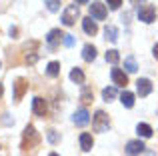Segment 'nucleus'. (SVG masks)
Wrapping results in <instances>:
<instances>
[{
  "label": "nucleus",
  "instance_id": "f257e3e1",
  "mask_svg": "<svg viewBox=\"0 0 158 156\" xmlns=\"http://www.w3.org/2000/svg\"><path fill=\"white\" fill-rule=\"evenodd\" d=\"M38 142H40V134L36 132L34 126L28 124L26 128H24V132H22V148L24 150H32Z\"/></svg>",
  "mask_w": 158,
  "mask_h": 156
},
{
  "label": "nucleus",
  "instance_id": "f03ea898",
  "mask_svg": "<svg viewBox=\"0 0 158 156\" xmlns=\"http://www.w3.org/2000/svg\"><path fill=\"white\" fill-rule=\"evenodd\" d=\"M108 126H110V118H108V114L104 112V110H98V112L94 114V118H92L94 132H106Z\"/></svg>",
  "mask_w": 158,
  "mask_h": 156
},
{
  "label": "nucleus",
  "instance_id": "7ed1b4c3",
  "mask_svg": "<svg viewBox=\"0 0 158 156\" xmlns=\"http://www.w3.org/2000/svg\"><path fill=\"white\" fill-rule=\"evenodd\" d=\"M76 18H80V10H78V4H70L64 8L62 12V24L64 26H72L76 22Z\"/></svg>",
  "mask_w": 158,
  "mask_h": 156
},
{
  "label": "nucleus",
  "instance_id": "20e7f679",
  "mask_svg": "<svg viewBox=\"0 0 158 156\" xmlns=\"http://www.w3.org/2000/svg\"><path fill=\"white\" fill-rule=\"evenodd\" d=\"M138 20H142V22L150 24L156 20V8L152 6V4H144V6L138 8Z\"/></svg>",
  "mask_w": 158,
  "mask_h": 156
},
{
  "label": "nucleus",
  "instance_id": "39448f33",
  "mask_svg": "<svg viewBox=\"0 0 158 156\" xmlns=\"http://www.w3.org/2000/svg\"><path fill=\"white\" fill-rule=\"evenodd\" d=\"M64 40V32L62 30H58V28H54V30L48 32V36H46V42H48V48L50 50H56V46Z\"/></svg>",
  "mask_w": 158,
  "mask_h": 156
},
{
  "label": "nucleus",
  "instance_id": "423d86ee",
  "mask_svg": "<svg viewBox=\"0 0 158 156\" xmlns=\"http://www.w3.org/2000/svg\"><path fill=\"white\" fill-rule=\"evenodd\" d=\"M26 90H28V80L26 78H16V82H14V100L20 102L22 96L26 94Z\"/></svg>",
  "mask_w": 158,
  "mask_h": 156
},
{
  "label": "nucleus",
  "instance_id": "0eeeda50",
  "mask_svg": "<svg viewBox=\"0 0 158 156\" xmlns=\"http://www.w3.org/2000/svg\"><path fill=\"white\" fill-rule=\"evenodd\" d=\"M106 14H108V10H106V6L102 2H92L90 4V16H92L94 20H104Z\"/></svg>",
  "mask_w": 158,
  "mask_h": 156
},
{
  "label": "nucleus",
  "instance_id": "6e6552de",
  "mask_svg": "<svg viewBox=\"0 0 158 156\" xmlns=\"http://www.w3.org/2000/svg\"><path fill=\"white\" fill-rule=\"evenodd\" d=\"M32 112H34L36 116H46V112H48L46 100H44V98H40V96H36L34 100H32Z\"/></svg>",
  "mask_w": 158,
  "mask_h": 156
},
{
  "label": "nucleus",
  "instance_id": "1a4fd4ad",
  "mask_svg": "<svg viewBox=\"0 0 158 156\" xmlns=\"http://www.w3.org/2000/svg\"><path fill=\"white\" fill-rule=\"evenodd\" d=\"M72 120H74V124H76V126H86V124L90 122V114H88V110H86V108L76 110V112H74V116H72Z\"/></svg>",
  "mask_w": 158,
  "mask_h": 156
},
{
  "label": "nucleus",
  "instance_id": "9d476101",
  "mask_svg": "<svg viewBox=\"0 0 158 156\" xmlns=\"http://www.w3.org/2000/svg\"><path fill=\"white\" fill-rule=\"evenodd\" d=\"M136 90H138L140 96H148L152 92V82L148 78H138L136 80Z\"/></svg>",
  "mask_w": 158,
  "mask_h": 156
},
{
  "label": "nucleus",
  "instance_id": "9b49d317",
  "mask_svg": "<svg viewBox=\"0 0 158 156\" xmlns=\"http://www.w3.org/2000/svg\"><path fill=\"white\" fill-rule=\"evenodd\" d=\"M144 148H146V146H144L140 140H130L126 144V154L128 156H138V154L144 152Z\"/></svg>",
  "mask_w": 158,
  "mask_h": 156
},
{
  "label": "nucleus",
  "instance_id": "f8f14e48",
  "mask_svg": "<svg viewBox=\"0 0 158 156\" xmlns=\"http://www.w3.org/2000/svg\"><path fill=\"white\" fill-rule=\"evenodd\" d=\"M110 76H112V80H114V84L116 86H126L128 84V76H126V72H122L120 68H112V72H110Z\"/></svg>",
  "mask_w": 158,
  "mask_h": 156
},
{
  "label": "nucleus",
  "instance_id": "ddd939ff",
  "mask_svg": "<svg viewBox=\"0 0 158 156\" xmlns=\"http://www.w3.org/2000/svg\"><path fill=\"white\" fill-rule=\"evenodd\" d=\"M82 28H84V32L88 36H94L98 32V26H96V20L92 18V16H86V18H82Z\"/></svg>",
  "mask_w": 158,
  "mask_h": 156
},
{
  "label": "nucleus",
  "instance_id": "4468645a",
  "mask_svg": "<svg viewBox=\"0 0 158 156\" xmlns=\"http://www.w3.org/2000/svg\"><path fill=\"white\" fill-rule=\"evenodd\" d=\"M92 146H94L92 136H90L88 132H82L80 134V148L84 150V152H88V150H92Z\"/></svg>",
  "mask_w": 158,
  "mask_h": 156
},
{
  "label": "nucleus",
  "instance_id": "2eb2a0df",
  "mask_svg": "<svg viewBox=\"0 0 158 156\" xmlns=\"http://www.w3.org/2000/svg\"><path fill=\"white\" fill-rule=\"evenodd\" d=\"M82 58H84L86 62H92V60L96 58V48H94L92 44H86V46L82 48Z\"/></svg>",
  "mask_w": 158,
  "mask_h": 156
},
{
  "label": "nucleus",
  "instance_id": "dca6fc26",
  "mask_svg": "<svg viewBox=\"0 0 158 156\" xmlns=\"http://www.w3.org/2000/svg\"><path fill=\"white\" fill-rule=\"evenodd\" d=\"M80 100H82V104H92V100H94V92H92V88H88V86H84L82 88V94H80Z\"/></svg>",
  "mask_w": 158,
  "mask_h": 156
},
{
  "label": "nucleus",
  "instance_id": "f3484780",
  "mask_svg": "<svg viewBox=\"0 0 158 156\" xmlns=\"http://www.w3.org/2000/svg\"><path fill=\"white\" fill-rule=\"evenodd\" d=\"M120 102H122V106H126V108H132V106H134V94L124 90V92L120 94Z\"/></svg>",
  "mask_w": 158,
  "mask_h": 156
},
{
  "label": "nucleus",
  "instance_id": "a211bd4d",
  "mask_svg": "<svg viewBox=\"0 0 158 156\" xmlns=\"http://www.w3.org/2000/svg\"><path fill=\"white\" fill-rule=\"evenodd\" d=\"M70 80L76 82V84H84V72H82L80 68H72V72H70Z\"/></svg>",
  "mask_w": 158,
  "mask_h": 156
},
{
  "label": "nucleus",
  "instance_id": "6ab92c4d",
  "mask_svg": "<svg viewBox=\"0 0 158 156\" xmlns=\"http://www.w3.org/2000/svg\"><path fill=\"white\" fill-rule=\"evenodd\" d=\"M104 34H106V38L110 40V42H116V40H118V28L112 26V24H108L106 30H104Z\"/></svg>",
  "mask_w": 158,
  "mask_h": 156
},
{
  "label": "nucleus",
  "instance_id": "aec40b11",
  "mask_svg": "<svg viewBox=\"0 0 158 156\" xmlns=\"http://www.w3.org/2000/svg\"><path fill=\"white\" fill-rule=\"evenodd\" d=\"M136 132H138V136H142V138H150L152 136V128L148 124H138L136 126Z\"/></svg>",
  "mask_w": 158,
  "mask_h": 156
},
{
  "label": "nucleus",
  "instance_id": "412c9836",
  "mask_svg": "<svg viewBox=\"0 0 158 156\" xmlns=\"http://www.w3.org/2000/svg\"><path fill=\"white\" fill-rule=\"evenodd\" d=\"M116 94H118V92H116V88H114V86H108V88L102 90V98H104L106 102L114 100V98H116Z\"/></svg>",
  "mask_w": 158,
  "mask_h": 156
},
{
  "label": "nucleus",
  "instance_id": "4be33fe9",
  "mask_svg": "<svg viewBox=\"0 0 158 156\" xmlns=\"http://www.w3.org/2000/svg\"><path fill=\"white\" fill-rule=\"evenodd\" d=\"M46 74H48V76H52V78H56L58 74H60V62H50V64H48Z\"/></svg>",
  "mask_w": 158,
  "mask_h": 156
},
{
  "label": "nucleus",
  "instance_id": "5701e85b",
  "mask_svg": "<svg viewBox=\"0 0 158 156\" xmlns=\"http://www.w3.org/2000/svg\"><path fill=\"white\" fill-rule=\"evenodd\" d=\"M124 68H126V72H136L138 70V64H136L134 56H128V58L124 60Z\"/></svg>",
  "mask_w": 158,
  "mask_h": 156
},
{
  "label": "nucleus",
  "instance_id": "b1692460",
  "mask_svg": "<svg viewBox=\"0 0 158 156\" xmlns=\"http://www.w3.org/2000/svg\"><path fill=\"white\" fill-rule=\"evenodd\" d=\"M106 62H110V64H118V62H120V54H118V50H108V52H106Z\"/></svg>",
  "mask_w": 158,
  "mask_h": 156
},
{
  "label": "nucleus",
  "instance_id": "393cba45",
  "mask_svg": "<svg viewBox=\"0 0 158 156\" xmlns=\"http://www.w3.org/2000/svg\"><path fill=\"white\" fill-rule=\"evenodd\" d=\"M46 8L50 12H58L60 10V0H46Z\"/></svg>",
  "mask_w": 158,
  "mask_h": 156
},
{
  "label": "nucleus",
  "instance_id": "a878e982",
  "mask_svg": "<svg viewBox=\"0 0 158 156\" xmlns=\"http://www.w3.org/2000/svg\"><path fill=\"white\" fill-rule=\"evenodd\" d=\"M46 136H48V140H50L52 144H56V142L60 140V136L56 134V130H48V134H46Z\"/></svg>",
  "mask_w": 158,
  "mask_h": 156
},
{
  "label": "nucleus",
  "instance_id": "bb28decb",
  "mask_svg": "<svg viewBox=\"0 0 158 156\" xmlns=\"http://www.w3.org/2000/svg\"><path fill=\"white\" fill-rule=\"evenodd\" d=\"M26 64H36L38 62V54H34V52H32V54H26Z\"/></svg>",
  "mask_w": 158,
  "mask_h": 156
},
{
  "label": "nucleus",
  "instance_id": "cd10ccee",
  "mask_svg": "<svg viewBox=\"0 0 158 156\" xmlns=\"http://www.w3.org/2000/svg\"><path fill=\"white\" fill-rule=\"evenodd\" d=\"M106 2H108V6H110V10H118L122 0H106Z\"/></svg>",
  "mask_w": 158,
  "mask_h": 156
},
{
  "label": "nucleus",
  "instance_id": "c85d7f7f",
  "mask_svg": "<svg viewBox=\"0 0 158 156\" xmlns=\"http://www.w3.org/2000/svg\"><path fill=\"white\" fill-rule=\"evenodd\" d=\"M74 44V36L72 34H64V46H72Z\"/></svg>",
  "mask_w": 158,
  "mask_h": 156
},
{
  "label": "nucleus",
  "instance_id": "c756f323",
  "mask_svg": "<svg viewBox=\"0 0 158 156\" xmlns=\"http://www.w3.org/2000/svg\"><path fill=\"white\" fill-rule=\"evenodd\" d=\"M16 34H18V28H10V36L12 38H16Z\"/></svg>",
  "mask_w": 158,
  "mask_h": 156
},
{
  "label": "nucleus",
  "instance_id": "7c9ffc66",
  "mask_svg": "<svg viewBox=\"0 0 158 156\" xmlns=\"http://www.w3.org/2000/svg\"><path fill=\"white\" fill-rule=\"evenodd\" d=\"M152 52H154V58L158 60V44H156V46H154V50H152Z\"/></svg>",
  "mask_w": 158,
  "mask_h": 156
},
{
  "label": "nucleus",
  "instance_id": "2f4dec72",
  "mask_svg": "<svg viewBox=\"0 0 158 156\" xmlns=\"http://www.w3.org/2000/svg\"><path fill=\"white\" fill-rule=\"evenodd\" d=\"M76 4H88V0H74Z\"/></svg>",
  "mask_w": 158,
  "mask_h": 156
},
{
  "label": "nucleus",
  "instance_id": "473e14b6",
  "mask_svg": "<svg viewBox=\"0 0 158 156\" xmlns=\"http://www.w3.org/2000/svg\"><path fill=\"white\" fill-rule=\"evenodd\" d=\"M2 94H4V86L0 84V98H2Z\"/></svg>",
  "mask_w": 158,
  "mask_h": 156
},
{
  "label": "nucleus",
  "instance_id": "72a5a7b5",
  "mask_svg": "<svg viewBox=\"0 0 158 156\" xmlns=\"http://www.w3.org/2000/svg\"><path fill=\"white\" fill-rule=\"evenodd\" d=\"M48 156H58V154H56V152H52V154H48Z\"/></svg>",
  "mask_w": 158,
  "mask_h": 156
},
{
  "label": "nucleus",
  "instance_id": "f704fd0d",
  "mask_svg": "<svg viewBox=\"0 0 158 156\" xmlns=\"http://www.w3.org/2000/svg\"><path fill=\"white\" fill-rule=\"evenodd\" d=\"M0 66H2V64H0Z\"/></svg>",
  "mask_w": 158,
  "mask_h": 156
}]
</instances>
